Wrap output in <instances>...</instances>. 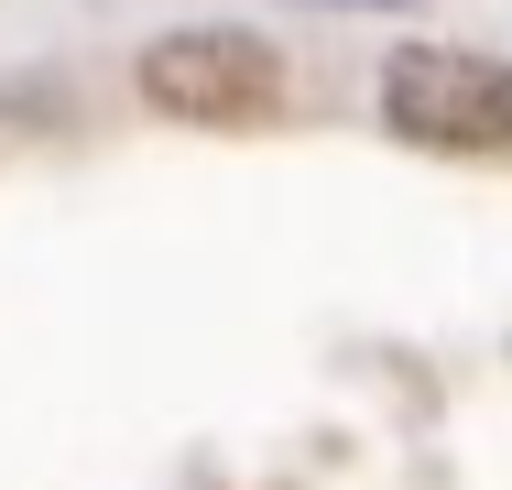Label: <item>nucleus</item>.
<instances>
[{"instance_id": "nucleus-1", "label": "nucleus", "mask_w": 512, "mask_h": 490, "mask_svg": "<svg viewBox=\"0 0 512 490\" xmlns=\"http://www.w3.org/2000/svg\"><path fill=\"white\" fill-rule=\"evenodd\" d=\"M142 98L164 120H197V131H240L284 98V55L240 22H186V33H153L142 44Z\"/></svg>"}, {"instance_id": "nucleus-2", "label": "nucleus", "mask_w": 512, "mask_h": 490, "mask_svg": "<svg viewBox=\"0 0 512 490\" xmlns=\"http://www.w3.org/2000/svg\"><path fill=\"white\" fill-rule=\"evenodd\" d=\"M382 120L425 153H512V66L458 55V44H414L382 66Z\"/></svg>"}]
</instances>
